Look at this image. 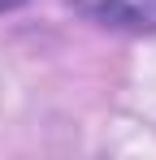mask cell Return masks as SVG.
Wrapping results in <instances>:
<instances>
[{"mask_svg": "<svg viewBox=\"0 0 156 160\" xmlns=\"http://www.w3.org/2000/svg\"><path fill=\"white\" fill-rule=\"evenodd\" d=\"M18 4H22V0H0V13H4V9H18Z\"/></svg>", "mask_w": 156, "mask_h": 160, "instance_id": "2", "label": "cell"}, {"mask_svg": "<svg viewBox=\"0 0 156 160\" xmlns=\"http://www.w3.org/2000/svg\"><path fill=\"white\" fill-rule=\"evenodd\" d=\"M87 18L117 30H156V0H74Z\"/></svg>", "mask_w": 156, "mask_h": 160, "instance_id": "1", "label": "cell"}]
</instances>
